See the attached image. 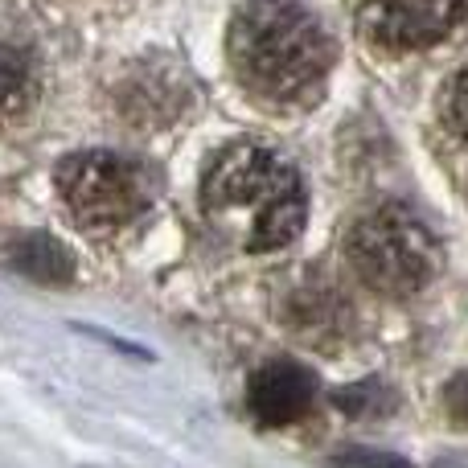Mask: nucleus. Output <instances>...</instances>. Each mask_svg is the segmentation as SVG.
Masks as SVG:
<instances>
[{
  "mask_svg": "<svg viewBox=\"0 0 468 468\" xmlns=\"http://www.w3.org/2000/svg\"><path fill=\"white\" fill-rule=\"evenodd\" d=\"M33 99H37V74L29 58L13 46H0V120L29 112Z\"/></svg>",
  "mask_w": 468,
  "mask_h": 468,
  "instance_id": "nucleus-8",
  "label": "nucleus"
},
{
  "mask_svg": "<svg viewBox=\"0 0 468 468\" xmlns=\"http://www.w3.org/2000/svg\"><path fill=\"white\" fill-rule=\"evenodd\" d=\"M230 66L255 95L271 103L304 99L333 62L324 25L300 0H250L230 21Z\"/></svg>",
  "mask_w": 468,
  "mask_h": 468,
  "instance_id": "nucleus-2",
  "label": "nucleus"
},
{
  "mask_svg": "<svg viewBox=\"0 0 468 468\" xmlns=\"http://www.w3.org/2000/svg\"><path fill=\"white\" fill-rule=\"evenodd\" d=\"M444 115H448V123H452L456 136L468 144V62L452 74V82H448V90H444Z\"/></svg>",
  "mask_w": 468,
  "mask_h": 468,
  "instance_id": "nucleus-9",
  "label": "nucleus"
},
{
  "mask_svg": "<svg viewBox=\"0 0 468 468\" xmlns=\"http://www.w3.org/2000/svg\"><path fill=\"white\" fill-rule=\"evenodd\" d=\"M58 194H62L66 210L90 230H112L123 222L140 218L148 206L144 173L115 153H74L58 165L54 173Z\"/></svg>",
  "mask_w": 468,
  "mask_h": 468,
  "instance_id": "nucleus-4",
  "label": "nucleus"
},
{
  "mask_svg": "<svg viewBox=\"0 0 468 468\" xmlns=\"http://www.w3.org/2000/svg\"><path fill=\"white\" fill-rule=\"evenodd\" d=\"M357 29L382 49H423L456 29L468 0H349Z\"/></svg>",
  "mask_w": 468,
  "mask_h": 468,
  "instance_id": "nucleus-5",
  "label": "nucleus"
},
{
  "mask_svg": "<svg viewBox=\"0 0 468 468\" xmlns=\"http://www.w3.org/2000/svg\"><path fill=\"white\" fill-rule=\"evenodd\" d=\"M316 378L300 362H267L250 374L247 407L263 428H288L313 407Z\"/></svg>",
  "mask_w": 468,
  "mask_h": 468,
  "instance_id": "nucleus-6",
  "label": "nucleus"
},
{
  "mask_svg": "<svg viewBox=\"0 0 468 468\" xmlns=\"http://www.w3.org/2000/svg\"><path fill=\"white\" fill-rule=\"evenodd\" d=\"M333 468H415V464L395 452H378V448H346V452L333 456Z\"/></svg>",
  "mask_w": 468,
  "mask_h": 468,
  "instance_id": "nucleus-10",
  "label": "nucleus"
},
{
  "mask_svg": "<svg viewBox=\"0 0 468 468\" xmlns=\"http://www.w3.org/2000/svg\"><path fill=\"white\" fill-rule=\"evenodd\" d=\"M444 407L456 423H468V370H461L452 382L444 387Z\"/></svg>",
  "mask_w": 468,
  "mask_h": 468,
  "instance_id": "nucleus-12",
  "label": "nucleus"
},
{
  "mask_svg": "<svg viewBox=\"0 0 468 468\" xmlns=\"http://www.w3.org/2000/svg\"><path fill=\"white\" fill-rule=\"evenodd\" d=\"M349 263L366 288L403 300L428 288L440 267V247L407 206H378L349 234Z\"/></svg>",
  "mask_w": 468,
  "mask_h": 468,
  "instance_id": "nucleus-3",
  "label": "nucleus"
},
{
  "mask_svg": "<svg viewBox=\"0 0 468 468\" xmlns=\"http://www.w3.org/2000/svg\"><path fill=\"white\" fill-rule=\"evenodd\" d=\"M8 263L21 275H29L33 283H70L74 280V255L54 239V234H21L8 247Z\"/></svg>",
  "mask_w": 468,
  "mask_h": 468,
  "instance_id": "nucleus-7",
  "label": "nucleus"
},
{
  "mask_svg": "<svg viewBox=\"0 0 468 468\" xmlns=\"http://www.w3.org/2000/svg\"><path fill=\"white\" fill-rule=\"evenodd\" d=\"M387 403V390H378V382H357L349 390H337V407L349 415H370V411H382Z\"/></svg>",
  "mask_w": 468,
  "mask_h": 468,
  "instance_id": "nucleus-11",
  "label": "nucleus"
},
{
  "mask_svg": "<svg viewBox=\"0 0 468 468\" xmlns=\"http://www.w3.org/2000/svg\"><path fill=\"white\" fill-rule=\"evenodd\" d=\"M202 210L247 250H280L304 230V181L263 144H230L206 165Z\"/></svg>",
  "mask_w": 468,
  "mask_h": 468,
  "instance_id": "nucleus-1",
  "label": "nucleus"
}]
</instances>
